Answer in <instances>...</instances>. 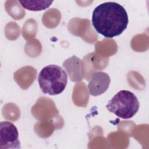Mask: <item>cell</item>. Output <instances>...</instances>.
<instances>
[{
    "label": "cell",
    "mask_w": 149,
    "mask_h": 149,
    "mask_svg": "<svg viewBox=\"0 0 149 149\" xmlns=\"http://www.w3.org/2000/svg\"><path fill=\"white\" fill-rule=\"evenodd\" d=\"M91 22L98 33L112 38L120 35L126 30L129 19L122 5L115 2H107L94 9Z\"/></svg>",
    "instance_id": "6da1fadb"
},
{
    "label": "cell",
    "mask_w": 149,
    "mask_h": 149,
    "mask_svg": "<svg viewBox=\"0 0 149 149\" xmlns=\"http://www.w3.org/2000/svg\"><path fill=\"white\" fill-rule=\"evenodd\" d=\"M68 80L66 71L56 65H49L43 68L38 77L41 90L50 95L62 93L65 89Z\"/></svg>",
    "instance_id": "7a4b0ae2"
},
{
    "label": "cell",
    "mask_w": 149,
    "mask_h": 149,
    "mask_svg": "<svg viewBox=\"0 0 149 149\" xmlns=\"http://www.w3.org/2000/svg\"><path fill=\"white\" fill-rule=\"evenodd\" d=\"M140 103L137 97L129 90H120L108 101L106 108L124 119L133 118L138 112Z\"/></svg>",
    "instance_id": "3957f363"
},
{
    "label": "cell",
    "mask_w": 149,
    "mask_h": 149,
    "mask_svg": "<svg viewBox=\"0 0 149 149\" xmlns=\"http://www.w3.org/2000/svg\"><path fill=\"white\" fill-rule=\"evenodd\" d=\"M19 132L16 126L9 121L0 123V149L20 148Z\"/></svg>",
    "instance_id": "277c9868"
},
{
    "label": "cell",
    "mask_w": 149,
    "mask_h": 149,
    "mask_svg": "<svg viewBox=\"0 0 149 149\" xmlns=\"http://www.w3.org/2000/svg\"><path fill=\"white\" fill-rule=\"evenodd\" d=\"M110 82V77L107 73L100 71L93 73L87 86L90 94L98 96L104 93L108 88Z\"/></svg>",
    "instance_id": "5b68a950"
},
{
    "label": "cell",
    "mask_w": 149,
    "mask_h": 149,
    "mask_svg": "<svg viewBox=\"0 0 149 149\" xmlns=\"http://www.w3.org/2000/svg\"><path fill=\"white\" fill-rule=\"evenodd\" d=\"M22 7L30 11H40L49 7L52 1H19Z\"/></svg>",
    "instance_id": "8992f818"
}]
</instances>
